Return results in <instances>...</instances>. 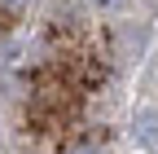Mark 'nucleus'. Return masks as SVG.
<instances>
[{
	"label": "nucleus",
	"mask_w": 158,
	"mask_h": 154,
	"mask_svg": "<svg viewBox=\"0 0 158 154\" xmlns=\"http://www.w3.org/2000/svg\"><path fill=\"white\" fill-rule=\"evenodd\" d=\"M132 137H136V145H145L149 154H158V110H136Z\"/></svg>",
	"instance_id": "1"
},
{
	"label": "nucleus",
	"mask_w": 158,
	"mask_h": 154,
	"mask_svg": "<svg viewBox=\"0 0 158 154\" xmlns=\"http://www.w3.org/2000/svg\"><path fill=\"white\" fill-rule=\"evenodd\" d=\"M97 9H106V13H118V9H127V0H97Z\"/></svg>",
	"instance_id": "2"
}]
</instances>
